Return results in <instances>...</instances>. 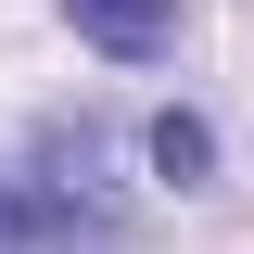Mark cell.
I'll list each match as a JSON object with an SVG mask.
<instances>
[{"mask_svg":"<svg viewBox=\"0 0 254 254\" xmlns=\"http://www.w3.org/2000/svg\"><path fill=\"white\" fill-rule=\"evenodd\" d=\"M127 203L51 178V165H0V254H115Z\"/></svg>","mask_w":254,"mask_h":254,"instance_id":"1","label":"cell"},{"mask_svg":"<svg viewBox=\"0 0 254 254\" xmlns=\"http://www.w3.org/2000/svg\"><path fill=\"white\" fill-rule=\"evenodd\" d=\"M102 64H165L178 51V0H51Z\"/></svg>","mask_w":254,"mask_h":254,"instance_id":"2","label":"cell"},{"mask_svg":"<svg viewBox=\"0 0 254 254\" xmlns=\"http://www.w3.org/2000/svg\"><path fill=\"white\" fill-rule=\"evenodd\" d=\"M140 153H153V178H178V190H203V178H216V127L190 115V102H165V115L140 127Z\"/></svg>","mask_w":254,"mask_h":254,"instance_id":"3","label":"cell"}]
</instances>
